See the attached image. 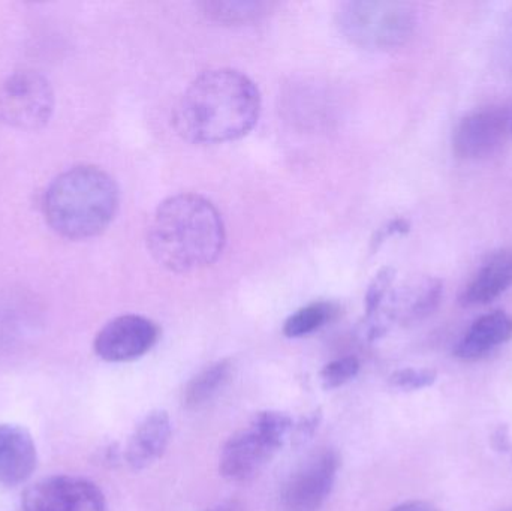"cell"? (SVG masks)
Listing matches in <instances>:
<instances>
[{
	"mask_svg": "<svg viewBox=\"0 0 512 511\" xmlns=\"http://www.w3.org/2000/svg\"><path fill=\"white\" fill-rule=\"evenodd\" d=\"M233 363L224 359L212 363L195 375L183 392V405L186 408H198L209 402L230 380Z\"/></svg>",
	"mask_w": 512,
	"mask_h": 511,
	"instance_id": "obj_15",
	"label": "cell"
},
{
	"mask_svg": "<svg viewBox=\"0 0 512 511\" xmlns=\"http://www.w3.org/2000/svg\"><path fill=\"white\" fill-rule=\"evenodd\" d=\"M393 281L394 270L390 267H385L375 276L366 294V318H372L378 314L382 303L390 293Z\"/></svg>",
	"mask_w": 512,
	"mask_h": 511,
	"instance_id": "obj_20",
	"label": "cell"
},
{
	"mask_svg": "<svg viewBox=\"0 0 512 511\" xmlns=\"http://www.w3.org/2000/svg\"><path fill=\"white\" fill-rule=\"evenodd\" d=\"M224 219L212 201L179 194L159 204L147 231V246L156 263L174 273L200 272L224 252Z\"/></svg>",
	"mask_w": 512,
	"mask_h": 511,
	"instance_id": "obj_2",
	"label": "cell"
},
{
	"mask_svg": "<svg viewBox=\"0 0 512 511\" xmlns=\"http://www.w3.org/2000/svg\"><path fill=\"white\" fill-rule=\"evenodd\" d=\"M292 420L279 411L256 414L248 428L225 443L219 470L231 482H248L273 459L292 431Z\"/></svg>",
	"mask_w": 512,
	"mask_h": 511,
	"instance_id": "obj_5",
	"label": "cell"
},
{
	"mask_svg": "<svg viewBox=\"0 0 512 511\" xmlns=\"http://www.w3.org/2000/svg\"><path fill=\"white\" fill-rule=\"evenodd\" d=\"M24 511H108L95 483L80 477L54 476L33 485L23 495Z\"/></svg>",
	"mask_w": 512,
	"mask_h": 511,
	"instance_id": "obj_8",
	"label": "cell"
},
{
	"mask_svg": "<svg viewBox=\"0 0 512 511\" xmlns=\"http://www.w3.org/2000/svg\"><path fill=\"white\" fill-rule=\"evenodd\" d=\"M319 420H321V413H319V411H315V413L310 414V416H307L306 419H303L298 423L297 428H295L294 431V437H292L294 438L297 446H300V444H304L306 441L310 440L313 432L318 428Z\"/></svg>",
	"mask_w": 512,
	"mask_h": 511,
	"instance_id": "obj_21",
	"label": "cell"
},
{
	"mask_svg": "<svg viewBox=\"0 0 512 511\" xmlns=\"http://www.w3.org/2000/svg\"><path fill=\"white\" fill-rule=\"evenodd\" d=\"M360 372V362L357 357H342L328 363L321 371L322 386L325 390L339 389L357 377Z\"/></svg>",
	"mask_w": 512,
	"mask_h": 511,
	"instance_id": "obj_18",
	"label": "cell"
},
{
	"mask_svg": "<svg viewBox=\"0 0 512 511\" xmlns=\"http://www.w3.org/2000/svg\"><path fill=\"white\" fill-rule=\"evenodd\" d=\"M438 374L432 369H400L390 377L391 387L403 390V392H414V390L426 389L435 383Z\"/></svg>",
	"mask_w": 512,
	"mask_h": 511,
	"instance_id": "obj_19",
	"label": "cell"
},
{
	"mask_svg": "<svg viewBox=\"0 0 512 511\" xmlns=\"http://www.w3.org/2000/svg\"><path fill=\"white\" fill-rule=\"evenodd\" d=\"M511 119L504 108H481L457 125L453 150L459 158L481 159L493 155L504 144Z\"/></svg>",
	"mask_w": 512,
	"mask_h": 511,
	"instance_id": "obj_10",
	"label": "cell"
},
{
	"mask_svg": "<svg viewBox=\"0 0 512 511\" xmlns=\"http://www.w3.org/2000/svg\"><path fill=\"white\" fill-rule=\"evenodd\" d=\"M511 339L512 315L505 311H493L474 321L453 353L463 362H475L489 356Z\"/></svg>",
	"mask_w": 512,
	"mask_h": 511,
	"instance_id": "obj_14",
	"label": "cell"
},
{
	"mask_svg": "<svg viewBox=\"0 0 512 511\" xmlns=\"http://www.w3.org/2000/svg\"><path fill=\"white\" fill-rule=\"evenodd\" d=\"M493 446L498 452H508L511 449L510 435L507 428H499L493 435Z\"/></svg>",
	"mask_w": 512,
	"mask_h": 511,
	"instance_id": "obj_24",
	"label": "cell"
},
{
	"mask_svg": "<svg viewBox=\"0 0 512 511\" xmlns=\"http://www.w3.org/2000/svg\"><path fill=\"white\" fill-rule=\"evenodd\" d=\"M200 6L203 14L216 23L243 24L264 17L271 5L254 0H210Z\"/></svg>",
	"mask_w": 512,
	"mask_h": 511,
	"instance_id": "obj_16",
	"label": "cell"
},
{
	"mask_svg": "<svg viewBox=\"0 0 512 511\" xmlns=\"http://www.w3.org/2000/svg\"><path fill=\"white\" fill-rule=\"evenodd\" d=\"M215 511H225V510H215Z\"/></svg>",
	"mask_w": 512,
	"mask_h": 511,
	"instance_id": "obj_26",
	"label": "cell"
},
{
	"mask_svg": "<svg viewBox=\"0 0 512 511\" xmlns=\"http://www.w3.org/2000/svg\"><path fill=\"white\" fill-rule=\"evenodd\" d=\"M408 230V224L402 219H396V221L390 222L387 227L382 228L381 233L378 234V239L373 240V243L382 242L387 237L393 236L396 233H403Z\"/></svg>",
	"mask_w": 512,
	"mask_h": 511,
	"instance_id": "obj_22",
	"label": "cell"
},
{
	"mask_svg": "<svg viewBox=\"0 0 512 511\" xmlns=\"http://www.w3.org/2000/svg\"><path fill=\"white\" fill-rule=\"evenodd\" d=\"M38 464L35 441L18 425H0V485L17 486L30 479Z\"/></svg>",
	"mask_w": 512,
	"mask_h": 511,
	"instance_id": "obj_11",
	"label": "cell"
},
{
	"mask_svg": "<svg viewBox=\"0 0 512 511\" xmlns=\"http://www.w3.org/2000/svg\"><path fill=\"white\" fill-rule=\"evenodd\" d=\"M120 194L110 174L80 165L60 174L44 195V215L60 236L84 240L107 230L119 210Z\"/></svg>",
	"mask_w": 512,
	"mask_h": 511,
	"instance_id": "obj_3",
	"label": "cell"
},
{
	"mask_svg": "<svg viewBox=\"0 0 512 511\" xmlns=\"http://www.w3.org/2000/svg\"><path fill=\"white\" fill-rule=\"evenodd\" d=\"M511 132H512V119H511Z\"/></svg>",
	"mask_w": 512,
	"mask_h": 511,
	"instance_id": "obj_25",
	"label": "cell"
},
{
	"mask_svg": "<svg viewBox=\"0 0 512 511\" xmlns=\"http://www.w3.org/2000/svg\"><path fill=\"white\" fill-rule=\"evenodd\" d=\"M261 95L248 75L221 68L195 78L174 108L176 131L194 144H222L252 131Z\"/></svg>",
	"mask_w": 512,
	"mask_h": 511,
	"instance_id": "obj_1",
	"label": "cell"
},
{
	"mask_svg": "<svg viewBox=\"0 0 512 511\" xmlns=\"http://www.w3.org/2000/svg\"><path fill=\"white\" fill-rule=\"evenodd\" d=\"M340 456L333 449H319L307 456L286 480L280 494L283 511H318L333 491Z\"/></svg>",
	"mask_w": 512,
	"mask_h": 511,
	"instance_id": "obj_7",
	"label": "cell"
},
{
	"mask_svg": "<svg viewBox=\"0 0 512 511\" xmlns=\"http://www.w3.org/2000/svg\"><path fill=\"white\" fill-rule=\"evenodd\" d=\"M171 420L167 411H152L135 428L126 446L125 458L132 470H146L162 458L171 440Z\"/></svg>",
	"mask_w": 512,
	"mask_h": 511,
	"instance_id": "obj_12",
	"label": "cell"
},
{
	"mask_svg": "<svg viewBox=\"0 0 512 511\" xmlns=\"http://www.w3.org/2000/svg\"><path fill=\"white\" fill-rule=\"evenodd\" d=\"M158 324L141 315H122L102 327L95 339V351L111 363L131 362L149 353L158 342Z\"/></svg>",
	"mask_w": 512,
	"mask_h": 511,
	"instance_id": "obj_9",
	"label": "cell"
},
{
	"mask_svg": "<svg viewBox=\"0 0 512 511\" xmlns=\"http://www.w3.org/2000/svg\"><path fill=\"white\" fill-rule=\"evenodd\" d=\"M507 511H512V509H510V510H507Z\"/></svg>",
	"mask_w": 512,
	"mask_h": 511,
	"instance_id": "obj_27",
	"label": "cell"
},
{
	"mask_svg": "<svg viewBox=\"0 0 512 511\" xmlns=\"http://www.w3.org/2000/svg\"><path fill=\"white\" fill-rule=\"evenodd\" d=\"M54 110V93L38 72H15L0 87V120L18 129L42 128Z\"/></svg>",
	"mask_w": 512,
	"mask_h": 511,
	"instance_id": "obj_6",
	"label": "cell"
},
{
	"mask_svg": "<svg viewBox=\"0 0 512 511\" xmlns=\"http://www.w3.org/2000/svg\"><path fill=\"white\" fill-rule=\"evenodd\" d=\"M391 511H441L438 507L433 506V504L427 503V501L414 500V501H406V503L399 504V506L394 507Z\"/></svg>",
	"mask_w": 512,
	"mask_h": 511,
	"instance_id": "obj_23",
	"label": "cell"
},
{
	"mask_svg": "<svg viewBox=\"0 0 512 511\" xmlns=\"http://www.w3.org/2000/svg\"><path fill=\"white\" fill-rule=\"evenodd\" d=\"M334 315H336V308L331 303H310L289 315L288 320L283 324V335L292 339L310 335L330 323Z\"/></svg>",
	"mask_w": 512,
	"mask_h": 511,
	"instance_id": "obj_17",
	"label": "cell"
},
{
	"mask_svg": "<svg viewBox=\"0 0 512 511\" xmlns=\"http://www.w3.org/2000/svg\"><path fill=\"white\" fill-rule=\"evenodd\" d=\"M340 32L351 44L387 51L405 44L415 29V11L409 3L351 0L337 11Z\"/></svg>",
	"mask_w": 512,
	"mask_h": 511,
	"instance_id": "obj_4",
	"label": "cell"
},
{
	"mask_svg": "<svg viewBox=\"0 0 512 511\" xmlns=\"http://www.w3.org/2000/svg\"><path fill=\"white\" fill-rule=\"evenodd\" d=\"M512 285V249L493 252L460 294L466 308L484 306L501 297Z\"/></svg>",
	"mask_w": 512,
	"mask_h": 511,
	"instance_id": "obj_13",
	"label": "cell"
}]
</instances>
